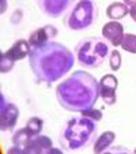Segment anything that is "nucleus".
<instances>
[{"mask_svg": "<svg viewBox=\"0 0 136 154\" xmlns=\"http://www.w3.org/2000/svg\"><path fill=\"white\" fill-rule=\"evenodd\" d=\"M74 53L64 45L49 41L40 48L32 49L29 66L38 82L53 83L63 78L74 67Z\"/></svg>", "mask_w": 136, "mask_h": 154, "instance_id": "obj_1", "label": "nucleus"}, {"mask_svg": "<svg viewBox=\"0 0 136 154\" xmlns=\"http://www.w3.org/2000/svg\"><path fill=\"white\" fill-rule=\"evenodd\" d=\"M56 98L68 112H82L99 98V82L86 71H75L56 87Z\"/></svg>", "mask_w": 136, "mask_h": 154, "instance_id": "obj_2", "label": "nucleus"}, {"mask_svg": "<svg viewBox=\"0 0 136 154\" xmlns=\"http://www.w3.org/2000/svg\"><path fill=\"white\" fill-rule=\"evenodd\" d=\"M97 131V122L86 116L72 117L63 127L59 142L64 150H79L95 140Z\"/></svg>", "mask_w": 136, "mask_h": 154, "instance_id": "obj_3", "label": "nucleus"}, {"mask_svg": "<svg viewBox=\"0 0 136 154\" xmlns=\"http://www.w3.org/2000/svg\"><path fill=\"white\" fill-rule=\"evenodd\" d=\"M109 45L106 40L98 37H89L80 40L75 47V56L82 67H99L109 55Z\"/></svg>", "mask_w": 136, "mask_h": 154, "instance_id": "obj_4", "label": "nucleus"}, {"mask_svg": "<svg viewBox=\"0 0 136 154\" xmlns=\"http://www.w3.org/2000/svg\"><path fill=\"white\" fill-rule=\"evenodd\" d=\"M98 19V6L93 0H79L64 18V25L70 30L80 32L93 26Z\"/></svg>", "mask_w": 136, "mask_h": 154, "instance_id": "obj_5", "label": "nucleus"}, {"mask_svg": "<svg viewBox=\"0 0 136 154\" xmlns=\"http://www.w3.org/2000/svg\"><path fill=\"white\" fill-rule=\"evenodd\" d=\"M75 0H37V6L45 15L50 18H59L65 14Z\"/></svg>", "mask_w": 136, "mask_h": 154, "instance_id": "obj_6", "label": "nucleus"}, {"mask_svg": "<svg viewBox=\"0 0 136 154\" xmlns=\"http://www.w3.org/2000/svg\"><path fill=\"white\" fill-rule=\"evenodd\" d=\"M117 87H119V81L112 74H106L99 79V97L104 100V102L106 105L116 104Z\"/></svg>", "mask_w": 136, "mask_h": 154, "instance_id": "obj_7", "label": "nucleus"}, {"mask_svg": "<svg viewBox=\"0 0 136 154\" xmlns=\"http://www.w3.org/2000/svg\"><path fill=\"white\" fill-rule=\"evenodd\" d=\"M18 117H19V109L15 104L7 101L2 94V119H0V127L2 131H11L17 125Z\"/></svg>", "mask_w": 136, "mask_h": 154, "instance_id": "obj_8", "label": "nucleus"}, {"mask_svg": "<svg viewBox=\"0 0 136 154\" xmlns=\"http://www.w3.org/2000/svg\"><path fill=\"white\" fill-rule=\"evenodd\" d=\"M59 30L56 26L53 25H47V26L38 27L34 32H32L29 34V44L32 49H35V48H40L42 45H45L47 42L52 41L53 38L57 35Z\"/></svg>", "mask_w": 136, "mask_h": 154, "instance_id": "obj_9", "label": "nucleus"}, {"mask_svg": "<svg viewBox=\"0 0 136 154\" xmlns=\"http://www.w3.org/2000/svg\"><path fill=\"white\" fill-rule=\"evenodd\" d=\"M53 147L52 139L47 135H34L29 139V142L25 145L23 151L26 154H47L50 153Z\"/></svg>", "mask_w": 136, "mask_h": 154, "instance_id": "obj_10", "label": "nucleus"}, {"mask_svg": "<svg viewBox=\"0 0 136 154\" xmlns=\"http://www.w3.org/2000/svg\"><path fill=\"white\" fill-rule=\"evenodd\" d=\"M102 37L110 45L119 47V45H121V41L124 38V26L119 20H110L102 27Z\"/></svg>", "mask_w": 136, "mask_h": 154, "instance_id": "obj_11", "label": "nucleus"}, {"mask_svg": "<svg viewBox=\"0 0 136 154\" xmlns=\"http://www.w3.org/2000/svg\"><path fill=\"white\" fill-rule=\"evenodd\" d=\"M32 52V48H30V44L27 40H23V38H19L17 40L14 44L11 45L8 51H6V53L12 59V60L18 61V60H23L25 57L30 55Z\"/></svg>", "mask_w": 136, "mask_h": 154, "instance_id": "obj_12", "label": "nucleus"}, {"mask_svg": "<svg viewBox=\"0 0 136 154\" xmlns=\"http://www.w3.org/2000/svg\"><path fill=\"white\" fill-rule=\"evenodd\" d=\"M116 139V134L113 131H106V132H102L98 138H95L93 145V150L95 154L104 153L109 149V146H112V143Z\"/></svg>", "mask_w": 136, "mask_h": 154, "instance_id": "obj_13", "label": "nucleus"}, {"mask_svg": "<svg viewBox=\"0 0 136 154\" xmlns=\"http://www.w3.org/2000/svg\"><path fill=\"white\" fill-rule=\"evenodd\" d=\"M127 14H129V7L125 3H119V2H114V3L109 4L106 8V15L107 18H110L112 20H119L122 19L124 17H127Z\"/></svg>", "mask_w": 136, "mask_h": 154, "instance_id": "obj_14", "label": "nucleus"}, {"mask_svg": "<svg viewBox=\"0 0 136 154\" xmlns=\"http://www.w3.org/2000/svg\"><path fill=\"white\" fill-rule=\"evenodd\" d=\"M30 138H32L30 132L27 131L26 127H23V128H19L18 131H15L14 135H12V138H11V140H12L14 145L20 146V147H25V145L29 142Z\"/></svg>", "mask_w": 136, "mask_h": 154, "instance_id": "obj_15", "label": "nucleus"}, {"mask_svg": "<svg viewBox=\"0 0 136 154\" xmlns=\"http://www.w3.org/2000/svg\"><path fill=\"white\" fill-rule=\"evenodd\" d=\"M25 127L27 128V131L30 132V135L34 137V135L41 134V131H42V128H44V120L40 119V117H37V116H33L27 120V123H26Z\"/></svg>", "mask_w": 136, "mask_h": 154, "instance_id": "obj_16", "label": "nucleus"}, {"mask_svg": "<svg viewBox=\"0 0 136 154\" xmlns=\"http://www.w3.org/2000/svg\"><path fill=\"white\" fill-rule=\"evenodd\" d=\"M120 47H121L125 52L136 53V34H132V33L124 34V38H122Z\"/></svg>", "mask_w": 136, "mask_h": 154, "instance_id": "obj_17", "label": "nucleus"}, {"mask_svg": "<svg viewBox=\"0 0 136 154\" xmlns=\"http://www.w3.org/2000/svg\"><path fill=\"white\" fill-rule=\"evenodd\" d=\"M14 64H15V60H12L6 52L2 53V61H0V70L3 74H7L14 68Z\"/></svg>", "mask_w": 136, "mask_h": 154, "instance_id": "obj_18", "label": "nucleus"}, {"mask_svg": "<svg viewBox=\"0 0 136 154\" xmlns=\"http://www.w3.org/2000/svg\"><path fill=\"white\" fill-rule=\"evenodd\" d=\"M121 63H122V59L121 55H120L119 51H112L109 56V66L113 71H119L120 67H121Z\"/></svg>", "mask_w": 136, "mask_h": 154, "instance_id": "obj_19", "label": "nucleus"}, {"mask_svg": "<svg viewBox=\"0 0 136 154\" xmlns=\"http://www.w3.org/2000/svg\"><path fill=\"white\" fill-rule=\"evenodd\" d=\"M80 113H82V116H86V117H89V119L94 120V122H99V120L102 119V111L101 109H94L93 106L82 111Z\"/></svg>", "mask_w": 136, "mask_h": 154, "instance_id": "obj_20", "label": "nucleus"}, {"mask_svg": "<svg viewBox=\"0 0 136 154\" xmlns=\"http://www.w3.org/2000/svg\"><path fill=\"white\" fill-rule=\"evenodd\" d=\"M129 15H131V18H132V19L136 22V6L129 7Z\"/></svg>", "mask_w": 136, "mask_h": 154, "instance_id": "obj_21", "label": "nucleus"}, {"mask_svg": "<svg viewBox=\"0 0 136 154\" xmlns=\"http://www.w3.org/2000/svg\"><path fill=\"white\" fill-rule=\"evenodd\" d=\"M128 7H132V6H136V0H122Z\"/></svg>", "mask_w": 136, "mask_h": 154, "instance_id": "obj_22", "label": "nucleus"}, {"mask_svg": "<svg viewBox=\"0 0 136 154\" xmlns=\"http://www.w3.org/2000/svg\"><path fill=\"white\" fill-rule=\"evenodd\" d=\"M7 10V2L6 0H2V14H4Z\"/></svg>", "mask_w": 136, "mask_h": 154, "instance_id": "obj_23", "label": "nucleus"}, {"mask_svg": "<svg viewBox=\"0 0 136 154\" xmlns=\"http://www.w3.org/2000/svg\"><path fill=\"white\" fill-rule=\"evenodd\" d=\"M135 153H136V149H135Z\"/></svg>", "mask_w": 136, "mask_h": 154, "instance_id": "obj_24", "label": "nucleus"}]
</instances>
